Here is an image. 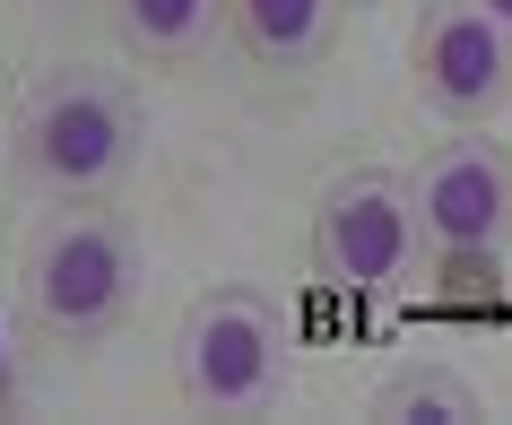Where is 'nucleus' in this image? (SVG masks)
I'll use <instances>...</instances> for the list:
<instances>
[{
  "mask_svg": "<svg viewBox=\"0 0 512 425\" xmlns=\"http://www.w3.org/2000/svg\"><path fill=\"white\" fill-rule=\"evenodd\" d=\"M339 9L348 0H217V18L235 27V44L261 70H304V61L330 53L339 35Z\"/></svg>",
  "mask_w": 512,
  "mask_h": 425,
  "instance_id": "nucleus-7",
  "label": "nucleus"
},
{
  "mask_svg": "<svg viewBox=\"0 0 512 425\" xmlns=\"http://www.w3.org/2000/svg\"><path fill=\"white\" fill-rule=\"evenodd\" d=\"M9 157L53 200H105L139 157V113L96 70H53L27 87V105L9 122Z\"/></svg>",
  "mask_w": 512,
  "mask_h": 425,
  "instance_id": "nucleus-2",
  "label": "nucleus"
},
{
  "mask_svg": "<svg viewBox=\"0 0 512 425\" xmlns=\"http://www.w3.org/2000/svg\"><path fill=\"white\" fill-rule=\"evenodd\" d=\"M287 373V321L252 287H209L191 295L183 330H174V391L209 417H252L278 399Z\"/></svg>",
  "mask_w": 512,
  "mask_h": 425,
  "instance_id": "nucleus-3",
  "label": "nucleus"
},
{
  "mask_svg": "<svg viewBox=\"0 0 512 425\" xmlns=\"http://www.w3.org/2000/svg\"><path fill=\"white\" fill-rule=\"evenodd\" d=\"M313 269L348 295H391L417 269V209L391 165H356L313 209Z\"/></svg>",
  "mask_w": 512,
  "mask_h": 425,
  "instance_id": "nucleus-4",
  "label": "nucleus"
},
{
  "mask_svg": "<svg viewBox=\"0 0 512 425\" xmlns=\"http://www.w3.org/2000/svg\"><path fill=\"white\" fill-rule=\"evenodd\" d=\"M131 295H139V252H131V226L105 200L53 209L18 252V304L53 339H105L131 313Z\"/></svg>",
  "mask_w": 512,
  "mask_h": 425,
  "instance_id": "nucleus-1",
  "label": "nucleus"
},
{
  "mask_svg": "<svg viewBox=\"0 0 512 425\" xmlns=\"http://www.w3.org/2000/svg\"><path fill=\"white\" fill-rule=\"evenodd\" d=\"M469 9H486V18H495V27L512 35V0H469Z\"/></svg>",
  "mask_w": 512,
  "mask_h": 425,
  "instance_id": "nucleus-10",
  "label": "nucleus"
},
{
  "mask_svg": "<svg viewBox=\"0 0 512 425\" xmlns=\"http://www.w3.org/2000/svg\"><path fill=\"white\" fill-rule=\"evenodd\" d=\"M408 87L434 122L478 131L512 105V35L469 0H426V18L408 35Z\"/></svg>",
  "mask_w": 512,
  "mask_h": 425,
  "instance_id": "nucleus-5",
  "label": "nucleus"
},
{
  "mask_svg": "<svg viewBox=\"0 0 512 425\" xmlns=\"http://www.w3.org/2000/svg\"><path fill=\"white\" fill-rule=\"evenodd\" d=\"M417 243L434 252H495L512 235V148L504 139H452L408 183Z\"/></svg>",
  "mask_w": 512,
  "mask_h": 425,
  "instance_id": "nucleus-6",
  "label": "nucleus"
},
{
  "mask_svg": "<svg viewBox=\"0 0 512 425\" xmlns=\"http://www.w3.org/2000/svg\"><path fill=\"white\" fill-rule=\"evenodd\" d=\"M105 27L122 35V53L139 61H183L209 44L217 0H105Z\"/></svg>",
  "mask_w": 512,
  "mask_h": 425,
  "instance_id": "nucleus-8",
  "label": "nucleus"
},
{
  "mask_svg": "<svg viewBox=\"0 0 512 425\" xmlns=\"http://www.w3.org/2000/svg\"><path fill=\"white\" fill-rule=\"evenodd\" d=\"M365 417L374 425H426V417L434 425H478L486 408H478V391H469L452 365H400L374 399H365Z\"/></svg>",
  "mask_w": 512,
  "mask_h": 425,
  "instance_id": "nucleus-9",
  "label": "nucleus"
}]
</instances>
